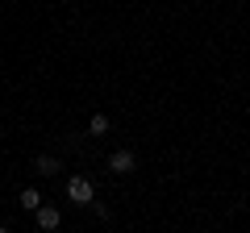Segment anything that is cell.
I'll return each instance as SVG.
<instances>
[{
	"mask_svg": "<svg viewBox=\"0 0 250 233\" xmlns=\"http://www.w3.org/2000/svg\"><path fill=\"white\" fill-rule=\"evenodd\" d=\"M67 200H71V204H92V200H96V188H92V179H83V175L67 179Z\"/></svg>",
	"mask_w": 250,
	"mask_h": 233,
	"instance_id": "1",
	"label": "cell"
},
{
	"mask_svg": "<svg viewBox=\"0 0 250 233\" xmlns=\"http://www.w3.org/2000/svg\"><path fill=\"white\" fill-rule=\"evenodd\" d=\"M34 225L50 233V229H59V225H62V213H59L54 204H38V208H34Z\"/></svg>",
	"mask_w": 250,
	"mask_h": 233,
	"instance_id": "2",
	"label": "cell"
},
{
	"mask_svg": "<svg viewBox=\"0 0 250 233\" xmlns=\"http://www.w3.org/2000/svg\"><path fill=\"white\" fill-rule=\"evenodd\" d=\"M108 171H113V175H129V171H138V154H134V150L108 154Z\"/></svg>",
	"mask_w": 250,
	"mask_h": 233,
	"instance_id": "3",
	"label": "cell"
},
{
	"mask_svg": "<svg viewBox=\"0 0 250 233\" xmlns=\"http://www.w3.org/2000/svg\"><path fill=\"white\" fill-rule=\"evenodd\" d=\"M34 167H38V175H46V179H50V175H59V158H54V154H38V162H34Z\"/></svg>",
	"mask_w": 250,
	"mask_h": 233,
	"instance_id": "4",
	"label": "cell"
},
{
	"mask_svg": "<svg viewBox=\"0 0 250 233\" xmlns=\"http://www.w3.org/2000/svg\"><path fill=\"white\" fill-rule=\"evenodd\" d=\"M17 204L25 208V213H34V208L42 204V192H38V188H25V192H21V196H17Z\"/></svg>",
	"mask_w": 250,
	"mask_h": 233,
	"instance_id": "5",
	"label": "cell"
},
{
	"mask_svg": "<svg viewBox=\"0 0 250 233\" xmlns=\"http://www.w3.org/2000/svg\"><path fill=\"white\" fill-rule=\"evenodd\" d=\"M88 129H92V137H104V134H108V116H104V113H96V116L88 121Z\"/></svg>",
	"mask_w": 250,
	"mask_h": 233,
	"instance_id": "6",
	"label": "cell"
}]
</instances>
